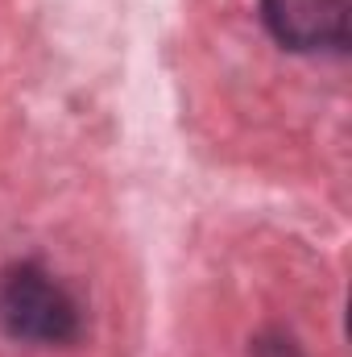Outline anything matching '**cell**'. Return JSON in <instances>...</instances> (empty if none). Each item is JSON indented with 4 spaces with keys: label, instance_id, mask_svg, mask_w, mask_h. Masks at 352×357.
Segmentation results:
<instances>
[{
    "label": "cell",
    "instance_id": "cell-1",
    "mask_svg": "<svg viewBox=\"0 0 352 357\" xmlns=\"http://www.w3.org/2000/svg\"><path fill=\"white\" fill-rule=\"evenodd\" d=\"M0 324L29 345H67L79 337V303L42 266H17L0 282Z\"/></svg>",
    "mask_w": 352,
    "mask_h": 357
},
{
    "label": "cell",
    "instance_id": "cell-2",
    "mask_svg": "<svg viewBox=\"0 0 352 357\" xmlns=\"http://www.w3.org/2000/svg\"><path fill=\"white\" fill-rule=\"evenodd\" d=\"M262 17L286 50L315 54L349 46V0H262Z\"/></svg>",
    "mask_w": 352,
    "mask_h": 357
},
{
    "label": "cell",
    "instance_id": "cell-3",
    "mask_svg": "<svg viewBox=\"0 0 352 357\" xmlns=\"http://www.w3.org/2000/svg\"><path fill=\"white\" fill-rule=\"evenodd\" d=\"M257 357H298V349L278 337V341H262V345H257Z\"/></svg>",
    "mask_w": 352,
    "mask_h": 357
}]
</instances>
